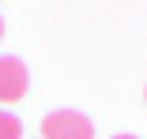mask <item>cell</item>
Masks as SVG:
<instances>
[{"mask_svg": "<svg viewBox=\"0 0 147 139\" xmlns=\"http://www.w3.org/2000/svg\"><path fill=\"white\" fill-rule=\"evenodd\" d=\"M0 38H4V19H0Z\"/></svg>", "mask_w": 147, "mask_h": 139, "instance_id": "obj_5", "label": "cell"}, {"mask_svg": "<svg viewBox=\"0 0 147 139\" xmlns=\"http://www.w3.org/2000/svg\"><path fill=\"white\" fill-rule=\"evenodd\" d=\"M113 139H136V135H128V132H121V135H113Z\"/></svg>", "mask_w": 147, "mask_h": 139, "instance_id": "obj_4", "label": "cell"}, {"mask_svg": "<svg viewBox=\"0 0 147 139\" xmlns=\"http://www.w3.org/2000/svg\"><path fill=\"white\" fill-rule=\"evenodd\" d=\"M42 139H94V124L76 109H53L42 120Z\"/></svg>", "mask_w": 147, "mask_h": 139, "instance_id": "obj_1", "label": "cell"}, {"mask_svg": "<svg viewBox=\"0 0 147 139\" xmlns=\"http://www.w3.org/2000/svg\"><path fill=\"white\" fill-rule=\"evenodd\" d=\"M0 139H23V120L8 109H0Z\"/></svg>", "mask_w": 147, "mask_h": 139, "instance_id": "obj_3", "label": "cell"}, {"mask_svg": "<svg viewBox=\"0 0 147 139\" xmlns=\"http://www.w3.org/2000/svg\"><path fill=\"white\" fill-rule=\"evenodd\" d=\"M143 98H147V87H143Z\"/></svg>", "mask_w": 147, "mask_h": 139, "instance_id": "obj_6", "label": "cell"}, {"mask_svg": "<svg viewBox=\"0 0 147 139\" xmlns=\"http://www.w3.org/2000/svg\"><path fill=\"white\" fill-rule=\"evenodd\" d=\"M30 87V72L19 57H0V105H11L26 98Z\"/></svg>", "mask_w": 147, "mask_h": 139, "instance_id": "obj_2", "label": "cell"}]
</instances>
